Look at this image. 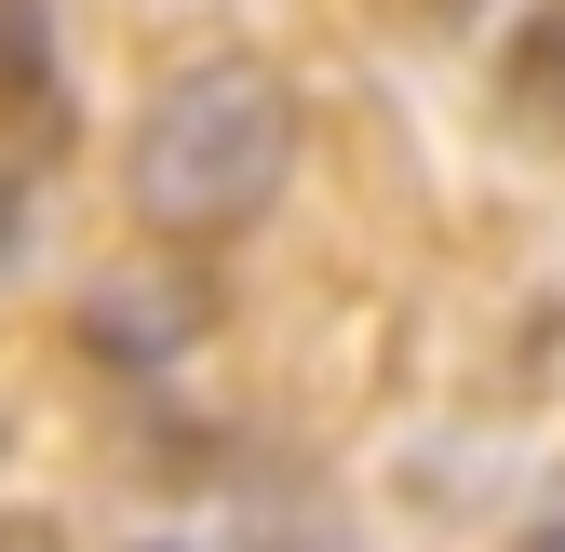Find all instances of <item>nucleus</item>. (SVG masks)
Wrapping results in <instances>:
<instances>
[{
	"mask_svg": "<svg viewBox=\"0 0 565 552\" xmlns=\"http://www.w3.org/2000/svg\"><path fill=\"white\" fill-rule=\"evenodd\" d=\"M282 176H297V95H282V67H256V54L175 67L149 95V121H135V216L175 230V243L269 216Z\"/></svg>",
	"mask_w": 565,
	"mask_h": 552,
	"instance_id": "nucleus-1",
	"label": "nucleus"
},
{
	"mask_svg": "<svg viewBox=\"0 0 565 552\" xmlns=\"http://www.w3.org/2000/svg\"><path fill=\"white\" fill-rule=\"evenodd\" d=\"M82 337H95L108 364H175L189 337H202V297L162 284V269H108V284L82 297Z\"/></svg>",
	"mask_w": 565,
	"mask_h": 552,
	"instance_id": "nucleus-2",
	"label": "nucleus"
},
{
	"mask_svg": "<svg viewBox=\"0 0 565 552\" xmlns=\"http://www.w3.org/2000/svg\"><path fill=\"white\" fill-rule=\"evenodd\" d=\"M0 552H67V526L54 512H0Z\"/></svg>",
	"mask_w": 565,
	"mask_h": 552,
	"instance_id": "nucleus-3",
	"label": "nucleus"
},
{
	"mask_svg": "<svg viewBox=\"0 0 565 552\" xmlns=\"http://www.w3.org/2000/svg\"><path fill=\"white\" fill-rule=\"evenodd\" d=\"M525 552H565V471H552V499H539V526H525Z\"/></svg>",
	"mask_w": 565,
	"mask_h": 552,
	"instance_id": "nucleus-4",
	"label": "nucleus"
},
{
	"mask_svg": "<svg viewBox=\"0 0 565 552\" xmlns=\"http://www.w3.org/2000/svg\"><path fill=\"white\" fill-rule=\"evenodd\" d=\"M135 552H269V539H189L175 526V539H135Z\"/></svg>",
	"mask_w": 565,
	"mask_h": 552,
	"instance_id": "nucleus-5",
	"label": "nucleus"
}]
</instances>
